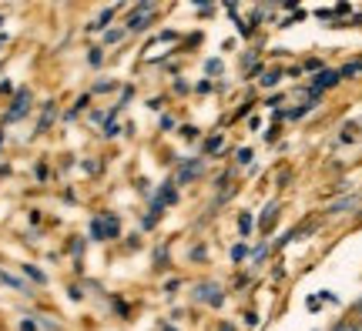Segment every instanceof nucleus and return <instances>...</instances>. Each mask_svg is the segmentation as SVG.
Returning a JSON list of instances; mask_svg holds the SVG:
<instances>
[{
	"mask_svg": "<svg viewBox=\"0 0 362 331\" xmlns=\"http://www.w3.org/2000/svg\"><path fill=\"white\" fill-rule=\"evenodd\" d=\"M24 111H27V94H21V97H17V107L11 111V117H21Z\"/></svg>",
	"mask_w": 362,
	"mask_h": 331,
	"instance_id": "obj_8",
	"label": "nucleus"
},
{
	"mask_svg": "<svg viewBox=\"0 0 362 331\" xmlns=\"http://www.w3.org/2000/svg\"><path fill=\"white\" fill-rule=\"evenodd\" d=\"M198 298L208 301V305H221V301H225V294L218 291V284H211V281H208V284H198Z\"/></svg>",
	"mask_w": 362,
	"mask_h": 331,
	"instance_id": "obj_3",
	"label": "nucleus"
},
{
	"mask_svg": "<svg viewBox=\"0 0 362 331\" xmlns=\"http://www.w3.org/2000/svg\"><path fill=\"white\" fill-rule=\"evenodd\" d=\"M342 77H339V71H322V74L315 77V84H312V97H319L325 88H332V84H339Z\"/></svg>",
	"mask_w": 362,
	"mask_h": 331,
	"instance_id": "obj_2",
	"label": "nucleus"
},
{
	"mask_svg": "<svg viewBox=\"0 0 362 331\" xmlns=\"http://www.w3.org/2000/svg\"><path fill=\"white\" fill-rule=\"evenodd\" d=\"M90 231H94V238H104V234H107V238H115V234H117V221H115V217L94 221V224H90Z\"/></svg>",
	"mask_w": 362,
	"mask_h": 331,
	"instance_id": "obj_4",
	"label": "nucleus"
},
{
	"mask_svg": "<svg viewBox=\"0 0 362 331\" xmlns=\"http://www.w3.org/2000/svg\"><path fill=\"white\" fill-rule=\"evenodd\" d=\"M151 17H155V4H141L138 11L131 13L128 27H131V30H144V27L151 24Z\"/></svg>",
	"mask_w": 362,
	"mask_h": 331,
	"instance_id": "obj_1",
	"label": "nucleus"
},
{
	"mask_svg": "<svg viewBox=\"0 0 362 331\" xmlns=\"http://www.w3.org/2000/svg\"><path fill=\"white\" fill-rule=\"evenodd\" d=\"M0 281H4V284H11V288H17V291H24V284H21L17 278H11V275H4V271H0Z\"/></svg>",
	"mask_w": 362,
	"mask_h": 331,
	"instance_id": "obj_9",
	"label": "nucleus"
},
{
	"mask_svg": "<svg viewBox=\"0 0 362 331\" xmlns=\"http://www.w3.org/2000/svg\"><path fill=\"white\" fill-rule=\"evenodd\" d=\"M202 171V161H192V164H185V171L178 174V181H188V178H194Z\"/></svg>",
	"mask_w": 362,
	"mask_h": 331,
	"instance_id": "obj_5",
	"label": "nucleus"
},
{
	"mask_svg": "<svg viewBox=\"0 0 362 331\" xmlns=\"http://www.w3.org/2000/svg\"><path fill=\"white\" fill-rule=\"evenodd\" d=\"M359 311H362V301H359Z\"/></svg>",
	"mask_w": 362,
	"mask_h": 331,
	"instance_id": "obj_12",
	"label": "nucleus"
},
{
	"mask_svg": "<svg viewBox=\"0 0 362 331\" xmlns=\"http://www.w3.org/2000/svg\"><path fill=\"white\" fill-rule=\"evenodd\" d=\"M359 71H362V61H352V64H346L339 71V77H352V74H359Z\"/></svg>",
	"mask_w": 362,
	"mask_h": 331,
	"instance_id": "obj_6",
	"label": "nucleus"
},
{
	"mask_svg": "<svg viewBox=\"0 0 362 331\" xmlns=\"http://www.w3.org/2000/svg\"><path fill=\"white\" fill-rule=\"evenodd\" d=\"M332 331H362V325H359V321H339Z\"/></svg>",
	"mask_w": 362,
	"mask_h": 331,
	"instance_id": "obj_7",
	"label": "nucleus"
},
{
	"mask_svg": "<svg viewBox=\"0 0 362 331\" xmlns=\"http://www.w3.org/2000/svg\"><path fill=\"white\" fill-rule=\"evenodd\" d=\"M275 211H279V207H275V204H272L269 211H265V217H262V228H269L272 221H275Z\"/></svg>",
	"mask_w": 362,
	"mask_h": 331,
	"instance_id": "obj_10",
	"label": "nucleus"
},
{
	"mask_svg": "<svg viewBox=\"0 0 362 331\" xmlns=\"http://www.w3.org/2000/svg\"><path fill=\"white\" fill-rule=\"evenodd\" d=\"M265 255H269V244H259V248L252 251V261H262Z\"/></svg>",
	"mask_w": 362,
	"mask_h": 331,
	"instance_id": "obj_11",
	"label": "nucleus"
}]
</instances>
